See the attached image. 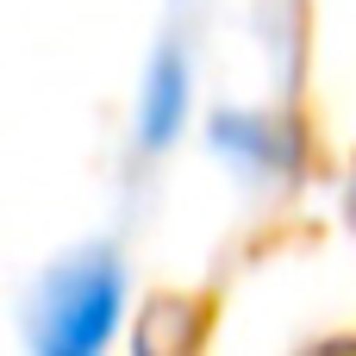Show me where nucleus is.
Masks as SVG:
<instances>
[{
  "instance_id": "2",
  "label": "nucleus",
  "mask_w": 356,
  "mask_h": 356,
  "mask_svg": "<svg viewBox=\"0 0 356 356\" xmlns=\"http://www.w3.org/2000/svg\"><path fill=\"white\" fill-rule=\"evenodd\" d=\"M175 113H181V63H163L156 81H150V138H169L175 131Z\"/></svg>"
},
{
  "instance_id": "1",
  "label": "nucleus",
  "mask_w": 356,
  "mask_h": 356,
  "mask_svg": "<svg viewBox=\"0 0 356 356\" xmlns=\"http://www.w3.org/2000/svg\"><path fill=\"white\" fill-rule=\"evenodd\" d=\"M113 319H119V275L106 269V263H81V269H63L56 282H50V294H44V350H94V344H106V332H113Z\"/></svg>"
}]
</instances>
